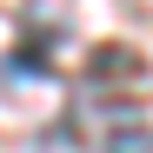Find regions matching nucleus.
Instances as JSON below:
<instances>
[{
  "mask_svg": "<svg viewBox=\"0 0 153 153\" xmlns=\"http://www.w3.org/2000/svg\"><path fill=\"white\" fill-rule=\"evenodd\" d=\"M107 153H153V133L146 126H120V133H107Z\"/></svg>",
  "mask_w": 153,
  "mask_h": 153,
  "instance_id": "1",
  "label": "nucleus"
}]
</instances>
